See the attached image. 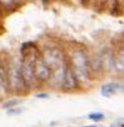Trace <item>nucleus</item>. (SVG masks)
I'll use <instances>...</instances> for the list:
<instances>
[{"mask_svg":"<svg viewBox=\"0 0 124 127\" xmlns=\"http://www.w3.org/2000/svg\"><path fill=\"white\" fill-rule=\"evenodd\" d=\"M66 53L69 64L72 65L74 73L80 83V86L89 83L92 81L89 72V54L83 47H73Z\"/></svg>","mask_w":124,"mask_h":127,"instance_id":"f257e3e1","label":"nucleus"},{"mask_svg":"<svg viewBox=\"0 0 124 127\" xmlns=\"http://www.w3.org/2000/svg\"><path fill=\"white\" fill-rule=\"evenodd\" d=\"M8 87L9 93L18 96H24L29 92L21 76L20 58H10L8 61Z\"/></svg>","mask_w":124,"mask_h":127,"instance_id":"f03ea898","label":"nucleus"},{"mask_svg":"<svg viewBox=\"0 0 124 127\" xmlns=\"http://www.w3.org/2000/svg\"><path fill=\"white\" fill-rule=\"evenodd\" d=\"M60 89H63L64 92H75V91L80 89V83L74 73V70L72 65L69 64L68 58L65 59L64 67H63V76H62V84Z\"/></svg>","mask_w":124,"mask_h":127,"instance_id":"7ed1b4c3","label":"nucleus"},{"mask_svg":"<svg viewBox=\"0 0 124 127\" xmlns=\"http://www.w3.org/2000/svg\"><path fill=\"white\" fill-rule=\"evenodd\" d=\"M50 78H51V70L44 63L40 53H39L38 57H37V61H35V65H34V81H35V84H46V83H49Z\"/></svg>","mask_w":124,"mask_h":127,"instance_id":"20e7f679","label":"nucleus"},{"mask_svg":"<svg viewBox=\"0 0 124 127\" xmlns=\"http://www.w3.org/2000/svg\"><path fill=\"white\" fill-rule=\"evenodd\" d=\"M113 62L114 72L118 74H124V43L118 44L113 49Z\"/></svg>","mask_w":124,"mask_h":127,"instance_id":"39448f33","label":"nucleus"},{"mask_svg":"<svg viewBox=\"0 0 124 127\" xmlns=\"http://www.w3.org/2000/svg\"><path fill=\"white\" fill-rule=\"evenodd\" d=\"M0 91L3 93H9L8 87V61L0 58Z\"/></svg>","mask_w":124,"mask_h":127,"instance_id":"423d86ee","label":"nucleus"},{"mask_svg":"<svg viewBox=\"0 0 124 127\" xmlns=\"http://www.w3.org/2000/svg\"><path fill=\"white\" fill-rule=\"evenodd\" d=\"M119 92L118 91V82H109V83H105L100 87V93L103 97H112V96H115L117 93Z\"/></svg>","mask_w":124,"mask_h":127,"instance_id":"0eeeda50","label":"nucleus"},{"mask_svg":"<svg viewBox=\"0 0 124 127\" xmlns=\"http://www.w3.org/2000/svg\"><path fill=\"white\" fill-rule=\"evenodd\" d=\"M23 102V99H20V98H9V99H6L3 104H1V107L4 108V110H10V108H14V107H18L20 103Z\"/></svg>","mask_w":124,"mask_h":127,"instance_id":"6e6552de","label":"nucleus"},{"mask_svg":"<svg viewBox=\"0 0 124 127\" xmlns=\"http://www.w3.org/2000/svg\"><path fill=\"white\" fill-rule=\"evenodd\" d=\"M18 6L15 0H0V9H4V10H11L15 9Z\"/></svg>","mask_w":124,"mask_h":127,"instance_id":"1a4fd4ad","label":"nucleus"},{"mask_svg":"<svg viewBox=\"0 0 124 127\" xmlns=\"http://www.w3.org/2000/svg\"><path fill=\"white\" fill-rule=\"evenodd\" d=\"M88 118L92 120V121H94V122H100V121L105 120V116H104V113H102V112H92V113L88 115Z\"/></svg>","mask_w":124,"mask_h":127,"instance_id":"9d476101","label":"nucleus"},{"mask_svg":"<svg viewBox=\"0 0 124 127\" xmlns=\"http://www.w3.org/2000/svg\"><path fill=\"white\" fill-rule=\"evenodd\" d=\"M24 110L23 108H20V107H14V108H10V110H8L6 112H8V115H19V113H21Z\"/></svg>","mask_w":124,"mask_h":127,"instance_id":"9b49d317","label":"nucleus"},{"mask_svg":"<svg viewBox=\"0 0 124 127\" xmlns=\"http://www.w3.org/2000/svg\"><path fill=\"white\" fill-rule=\"evenodd\" d=\"M35 97H37V98H43V99H45V98H49V93H45V92L37 93V95H35Z\"/></svg>","mask_w":124,"mask_h":127,"instance_id":"f8f14e48","label":"nucleus"},{"mask_svg":"<svg viewBox=\"0 0 124 127\" xmlns=\"http://www.w3.org/2000/svg\"><path fill=\"white\" fill-rule=\"evenodd\" d=\"M110 127H124V122H122V121L113 122V123L110 125Z\"/></svg>","mask_w":124,"mask_h":127,"instance_id":"ddd939ff","label":"nucleus"},{"mask_svg":"<svg viewBox=\"0 0 124 127\" xmlns=\"http://www.w3.org/2000/svg\"><path fill=\"white\" fill-rule=\"evenodd\" d=\"M118 91L122 93H124V81L123 82H118Z\"/></svg>","mask_w":124,"mask_h":127,"instance_id":"4468645a","label":"nucleus"},{"mask_svg":"<svg viewBox=\"0 0 124 127\" xmlns=\"http://www.w3.org/2000/svg\"><path fill=\"white\" fill-rule=\"evenodd\" d=\"M82 127H104V126H99V125H85V126H82Z\"/></svg>","mask_w":124,"mask_h":127,"instance_id":"2eb2a0df","label":"nucleus"},{"mask_svg":"<svg viewBox=\"0 0 124 127\" xmlns=\"http://www.w3.org/2000/svg\"><path fill=\"white\" fill-rule=\"evenodd\" d=\"M15 1H16V4H18V6H19V5H21V4H24V3L26 1V0H15Z\"/></svg>","mask_w":124,"mask_h":127,"instance_id":"dca6fc26","label":"nucleus"},{"mask_svg":"<svg viewBox=\"0 0 124 127\" xmlns=\"http://www.w3.org/2000/svg\"><path fill=\"white\" fill-rule=\"evenodd\" d=\"M46 1H51V0H44V3H46Z\"/></svg>","mask_w":124,"mask_h":127,"instance_id":"f3484780","label":"nucleus"},{"mask_svg":"<svg viewBox=\"0 0 124 127\" xmlns=\"http://www.w3.org/2000/svg\"><path fill=\"white\" fill-rule=\"evenodd\" d=\"M75 1H83V0H75Z\"/></svg>","mask_w":124,"mask_h":127,"instance_id":"a211bd4d","label":"nucleus"},{"mask_svg":"<svg viewBox=\"0 0 124 127\" xmlns=\"http://www.w3.org/2000/svg\"><path fill=\"white\" fill-rule=\"evenodd\" d=\"M0 11H1V9H0Z\"/></svg>","mask_w":124,"mask_h":127,"instance_id":"6ab92c4d","label":"nucleus"},{"mask_svg":"<svg viewBox=\"0 0 124 127\" xmlns=\"http://www.w3.org/2000/svg\"><path fill=\"white\" fill-rule=\"evenodd\" d=\"M123 1H124V0H123Z\"/></svg>","mask_w":124,"mask_h":127,"instance_id":"aec40b11","label":"nucleus"}]
</instances>
